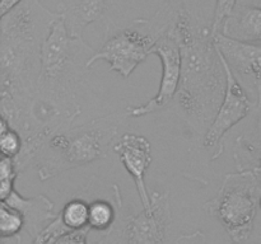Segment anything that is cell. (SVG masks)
<instances>
[{
  "label": "cell",
  "mask_w": 261,
  "mask_h": 244,
  "mask_svg": "<svg viewBox=\"0 0 261 244\" xmlns=\"http://www.w3.org/2000/svg\"><path fill=\"white\" fill-rule=\"evenodd\" d=\"M257 101L255 103V113H256V131L257 135L255 139L261 141V79L257 83V90H256Z\"/></svg>",
  "instance_id": "7402d4cb"
},
{
  "label": "cell",
  "mask_w": 261,
  "mask_h": 244,
  "mask_svg": "<svg viewBox=\"0 0 261 244\" xmlns=\"http://www.w3.org/2000/svg\"><path fill=\"white\" fill-rule=\"evenodd\" d=\"M172 25L182 55L181 83L175 99L184 118L199 135H205L227 89L226 70L214 42L212 20L188 0H181Z\"/></svg>",
  "instance_id": "6da1fadb"
},
{
  "label": "cell",
  "mask_w": 261,
  "mask_h": 244,
  "mask_svg": "<svg viewBox=\"0 0 261 244\" xmlns=\"http://www.w3.org/2000/svg\"><path fill=\"white\" fill-rule=\"evenodd\" d=\"M22 0H0V14H5V13L9 12L12 8H14L15 5L19 4Z\"/></svg>",
  "instance_id": "603a6c76"
},
{
  "label": "cell",
  "mask_w": 261,
  "mask_h": 244,
  "mask_svg": "<svg viewBox=\"0 0 261 244\" xmlns=\"http://www.w3.org/2000/svg\"><path fill=\"white\" fill-rule=\"evenodd\" d=\"M152 206L125 215L117 226L94 244H167L171 226L168 192H154Z\"/></svg>",
  "instance_id": "5b68a950"
},
{
  "label": "cell",
  "mask_w": 261,
  "mask_h": 244,
  "mask_svg": "<svg viewBox=\"0 0 261 244\" xmlns=\"http://www.w3.org/2000/svg\"><path fill=\"white\" fill-rule=\"evenodd\" d=\"M172 23L167 28V30L161 36L153 48V53L160 57L161 64H162V76H161L157 94L145 104L129 107L126 109L129 117H143L154 113V112L165 108L167 104L171 103L172 99L176 98L181 83L182 55H181L180 42H178L177 35L173 29Z\"/></svg>",
  "instance_id": "8992f818"
},
{
  "label": "cell",
  "mask_w": 261,
  "mask_h": 244,
  "mask_svg": "<svg viewBox=\"0 0 261 244\" xmlns=\"http://www.w3.org/2000/svg\"><path fill=\"white\" fill-rule=\"evenodd\" d=\"M112 150L119 155L120 160L134 180L143 208H149L152 206V195L145 185V174L153 162L149 140L143 135L126 132L115 141Z\"/></svg>",
  "instance_id": "9c48e42d"
},
{
  "label": "cell",
  "mask_w": 261,
  "mask_h": 244,
  "mask_svg": "<svg viewBox=\"0 0 261 244\" xmlns=\"http://www.w3.org/2000/svg\"><path fill=\"white\" fill-rule=\"evenodd\" d=\"M69 231L71 230L64 224L60 214H58L38 231L37 235L33 238L32 244H56L59 239Z\"/></svg>",
  "instance_id": "ac0fdd59"
},
{
  "label": "cell",
  "mask_w": 261,
  "mask_h": 244,
  "mask_svg": "<svg viewBox=\"0 0 261 244\" xmlns=\"http://www.w3.org/2000/svg\"><path fill=\"white\" fill-rule=\"evenodd\" d=\"M4 202L22 211L25 218L24 230L31 238H35L38 231L46 225L45 223L53 220L58 215L54 214L53 202L43 195L25 198L14 190Z\"/></svg>",
  "instance_id": "7c38bea8"
},
{
  "label": "cell",
  "mask_w": 261,
  "mask_h": 244,
  "mask_svg": "<svg viewBox=\"0 0 261 244\" xmlns=\"http://www.w3.org/2000/svg\"><path fill=\"white\" fill-rule=\"evenodd\" d=\"M116 206L105 198H94L89 201L88 226L92 231L107 233L116 221Z\"/></svg>",
  "instance_id": "4fadbf2b"
},
{
  "label": "cell",
  "mask_w": 261,
  "mask_h": 244,
  "mask_svg": "<svg viewBox=\"0 0 261 244\" xmlns=\"http://www.w3.org/2000/svg\"><path fill=\"white\" fill-rule=\"evenodd\" d=\"M261 197V172L257 169L228 173L205 210L217 219L231 238L242 244L254 230Z\"/></svg>",
  "instance_id": "277c9868"
},
{
  "label": "cell",
  "mask_w": 261,
  "mask_h": 244,
  "mask_svg": "<svg viewBox=\"0 0 261 244\" xmlns=\"http://www.w3.org/2000/svg\"><path fill=\"white\" fill-rule=\"evenodd\" d=\"M221 58L223 61L227 76L226 94H224V98L219 106L218 112H217L212 125L209 126L206 134L204 135L203 140L204 147H206V149L214 147L216 149V154L212 157V160L217 159L223 152L224 145L221 141L224 135L232 127L236 126L239 122L246 118L255 107L250 99L249 94H247V90L240 83V80L236 78L232 69L229 68V65L222 55Z\"/></svg>",
  "instance_id": "52a82bcc"
},
{
  "label": "cell",
  "mask_w": 261,
  "mask_h": 244,
  "mask_svg": "<svg viewBox=\"0 0 261 244\" xmlns=\"http://www.w3.org/2000/svg\"><path fill=\"white\" fill-rule=\"evenodd\" d=\"M173 244H205V235L203 231L196 230L190 234H184L180 238L176 239Z\"/></svg>",
  "instance_id": "44dd1931"
},
{
  "label": "cell",
  "mask_w": 261,
  "mask_h": 244,
  "mask_svg": "<svg viewBox=\"0 0 261 244\" xmlns=\"http://www.w3.org/2000/svg\"><path fill=\"white\" fill-rule=\"evenodd\" d=\"M25 229V218L22 211L2 201L0 207V236L15 238Z\"/></svg>",
  "instance_id": "9a60e30c"
},
{
  "label": "cell",
  "mask_w": 261,
  "mask_h": 244,
  "mask_svg": "<svg viewBox=\"0 0 261 244\" xmlns=\"http://www.w3.org/2000/svg\"><path fill=\"white\" fill-rule=\"evenodd\" d=\"M19 172L15 165L14 158L4 157L0 158V198L2 201L7 200L14 191V182Z\"/></svg>",
  "instance_id": "e0dca14e"
},
{
  "label": "cell",
  "mask_w": 261,
  "mask_h": 244,
  "mask_svg": "<svg viewBox=\"0 0 261 244\" xmlns=\"http://www.w3.org/2000/svg\"><path fill=\"white\" fill-rule=\"evenodd\" d=\"M127 117L126 111L109 114L54 134L35 160L40 179L45 182L106 157Z\"/></svg>",
  "instance_id": "7a4b0ae2"
},
{
  "label": "cell",
  "mask_w": 261,
  "mask_h": 244,
  "mask_svg": "<svg viewBox=\"0 0 261 244\" xmlns=\"http://www.w3.org/2000/svg\"><path fill=\"white\" fill-rule=\"evenodd\" d=\"M181 0H161L152 19H134L127 25L110 24L101 47L87 63L91 68L96 61H106L110 69L127 79L138 65L153 53L155 43L175 18Z\"/></svg>",
  "instance_id": "3957f363"
},
{
  "label": "cell",
  "mask_w": 261,
  "mask_h": 244,
  "mask_svg": "<svg viewBox=\"0 0 261 244\" xmlns=\"http://www.w3.org/2000/svg\"><path fill=\"white\" fill-rule=\"evenodd\" d=\"M214 42L244 88L256 93L261 79V43L242 42L214 33Z\"/></svg>",
  "instance_id": "ba28073f"
},
{
  "label": "cell",
  "mask_w": 261,
  "mask_h": 244,
  "mask_svg": "<svg viewBox=\"0 0 261 244\" xmlns=\"http://www.w3.org/2000/svg\"><path fill=\"white\" fill-rule=\"evenodd\" d=\"M221 33L242 42L261 43V5L252 0H237Z\"/></svg>",
  "instance_id": "30bf717a"
},
{
  "label": "cell",
  "mask_w": 261,
  "mask_h": 244,
  "mask_svg": "<svg viewBox=\"0 0 261 244\" xmlns=\"http://www.w3.org/2000/svg\"><path fill=\"white\" fill-rule=\"evenodd\" d=\"M91 228H84L81 230H71L61 236L56 244H88V234Z\"/></svg>",
  "instance_id": "ffe728a7"
},
{
  "label": "cell",
  "mask_w": 261,
  "mask_h": 244,
  "mask_svg": "<svg viewBox=\"0 0 261 244\" xmlns=\"http://www.w3.org/2000/svg\"><path fill=\"white\" fill-rule=\"evenodd\" d=\"M64 224L70 230H81V229L89 228V201L86 198L75 197L68 201L60 212Z\"/></svg>",
  "instance_id": "5bb4252c"
},
{
  "label": "cell",
  "mask_w": 261,
  "mask_h": 244,
  "mask_svg": "<svg viewBox=\"0 0 261 244\" xmlns=\"http://www.w3.org/2000/svg\"><path fill=\"white\" fill-rule=\"evenodd\" d=\"M23 147V137L4 118L0 121V152L4 157L17 158Z\"/></svg>",
  "instance_id": "2e32d148"
},
{
  "label": "cell",
  "mask_w": 261,
  "mask_h": 244,
  "mask_svg": "<svg viewBox=\"0 0 261 244\" xmlns=\"http://www.w3.org/2000/svg\"><path fill=\"white\" fill-rule=\"evenodd\" d=\"M111 4L112 0H71L69 4L59 5L58 10L63 14L69 33L82 37L84 29L101 19Z\"/></svg>",
  "instance_id": "8fae6325"
},
{
  "label": "cell",
  "mask_w": 261,
  "mask_h": 244,
  "mask_svg": "<svg viewBox=\"0 0 261 244\" xmlns=\"http://www.w3.org/2000/svg\"><path fill=\"white\" fill-rule=\"evenodd\" d=\"M2 244H22V238L15 236V238H2Z\"/></svg>",
  "instance_id": "cb8c5ba5"
},
{
  "label": "cell",
  "mask_w": 261,
  "mask_h": 244,
  "mask_svg": "<svg viewBox=\"0 0 261 244\" xmlns=\"http://www.w3.org/2000/svg\"><path fill=\"white\" fill-rule=\"evenodd\" d=\"M237 0H216L213 18H212V30L213 33H221L224 24L228 20L236 8Z\"/></svg>",
  "instance_id": "d6986e66"
},
{
  "label": "cell",
  "mask_w": 261,
  "mask_h": 244,
  "mask_svg": "<svg viewBox=\"0 0 261 244\" xmlns=\"http://www.w3.org/2000/svg\"><path fill=\"white\" fill-rule=\"evenodd\" d=\"M259 207H260V210H261V197H260V202H259Z\"/></svg>",
  "instance_id": "d4e9b609"
}]
</instances>
